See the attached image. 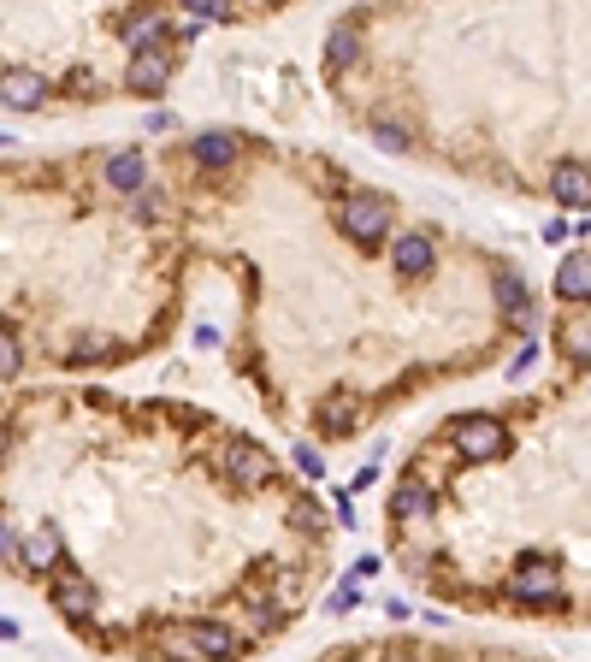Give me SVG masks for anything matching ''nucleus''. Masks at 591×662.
Returning a JSON list of instances; mask_svg holds the SVG:
<instances>
[{"instance_id":"obj_14","label":"nucleus","mask_w":591,"mask_h":662,"mask_svg":"<svg viewBox=\"0 0 591 662\" xmlns=\"http://www.w3.org/2000/svg\"><path fill=\"white\" fill-rule=\"evenodd\" d=\"M355 54H361V30H355V18H337L326 36V66L343 71V66H355Z\"/></svg>"},{"instance_id":"obj_17","label":"nucleus","mask_w":591,"mask_h":662,"mask_svg":"<svg viewBox=\"0 0 591 662\" xmlns=\"http://www.w3.org/2000/svg\"><path fill=\"white\" fill-rule=\"evenodd\" d=\"M125 42H131V54L166 48V18H160V12H148V18H131V24H125Z\"/></svg>"},{"instance_id":"obj_26","label":"nucleus","mask_w":591,"mask_h":662,"mask_svg":"<svg viewBox=\"0 0 591 662\" xmlns=\"http://www.w3.org/2000/svg\"><path fill=\"white\" fill-rule=\"evenodd\" d=\"M12 373H18V343L0 331V379H12Z\"/></svg>"},{"instance_id":"obj_22","label":"nucleus","mask_w":591,"mask_h":662,"mask_svg":"<svg viewBox=\"0 0 591 662\" xmlns=\"http://www.w3.org/2000/svg\"><path fill=\"white\" fill-rule=\"evenodd\" d=\"M160 657H166V662H207V657H201V651H196V639H190L184 627L160 639Z\"/></svg>"},{"instance_id":"obj_23","label":"nucleus","mask_w":591,"mask_h":662,"mask_svg":"<svg viewBox=\"0 0 591 662\" xmlns=\"http://www.w3.org/2000/svg\"><path fill=\"white\" fill-rule=\"evenodd\" d=\"M373 142H379V148H391V154H408V131L391 125V119H373Z\"/></svg>"},{"instance_id":"obj_30","label":"nucleus","mask_w":591,"mask_h":662,"mask_svg":"<svg viewBox=\"0 0 591 662\" xmlns=\"http://www.w3.org/2000/svg\"><path fill=\"white\" fill-rule=\"evenodd\" d=\"M385 662H426V657H420L414 645H391V651H385Z\"/></svg>"},{"instance_id":"obj_28","label":"nucleus","mask_w":591,"mask_h":662,"mask_svg":"<svg viewBox=\"0 0 591 662\" xmlns=\"http://www.w3.org/2000/svg\"><path fill=\"white\" fill-rule=\"evenodd\" d=\"M66 89H71V95H89V89H95V77H89V66H77V71H71V77H66Z\"/></svg>"},{"instance_id":"obj_18","label":"nucleus","mask_w":591,"mask_h":662,"mask_svg":"<svg viewBox=\"0 0 591 662\" xmlns=\"http://www.w3.org/2000/svg\"><path fill=\"white\" fill-rule=\"evenodd\" d=\"M491 290H497V308H503L509 320H526V314H532V302H526V284L515 278V272H497V284H491Z\"/></svg>"},{"instance_id":"obj_25","label":"nucleus","mask_w":591,"mask_h":662,"mask_svg":"<svg viewBox=\"0 0 591 662\" xmlns=\"http://www.w3.org/2000/svg\"><path fill=\"white\" fill-rule=\"evenodd\" d=\"M290 456H296V467H302V473H308V479H326V462H320V456H314V450H308V444H296V450H290Z\"/></svg>"},{"instance_id":"obj_5","label":"nucleus","mask_w":591,"mask_h":662,"mask_svg":"<svg viewBox=\"0 0 591 662\" xmlns=\"http://www.w3.org/2000/svg\"><path fill=\"white\" fill-rule=\"evenodd\" d=\"M54 609L66 615V621H95V580L89 574H77V568H66L60 580H54Z\"/></svg>"},{"instance_id":"obj_4","label":"nucleus","mask_w":591,"mask_h":662,"mask_svg":"<svg viewBox=\"0 0 591 662\" xmlns=\"http://www.w3.org/2000/svg\"><path fill=\"white\" fill-rule=\"evenodd\" d=\"M219 467H225L231 479H243V485H266V479H272V456H266L255 438H231V444L219 450Z\"/></svg>"},{"instance_id":"obj_8","label":"nucleus","mask_w":591,"mask_h":662,"mask_svg":"<svg viewBox=\"0 0 591 662\" xmlns=\"http://www.w3.org/2000/svg\"><path fill=\"white\" fill-rule=\"evenodd\" d=\"M184 633L196 639V651H201L207 662H231L237 651H243V639H237L225 621H184Z\"/></svg>"},{"instance_id":"obj_7","label":"nucleus","mask_w":591,"mask_h":662,"mask_svg":"<svg viewBox=\"0 0 591 662\" xmlns=\"http://www.w3.org/2000/svg\"><path fill=\"white\" fill-rule=\"evenodd\" d=\"M136 95H160L172 83V48H148V54H131V71H125Z\"/></svg>"},{"instance_id":"obj_19","label":"nucleus","mask_w":591,"mask_h":662,"mask_svg":"<svg viewBox=\"0 0 591 662\" xmlns=\"http://www.w3.org/2000/svg\"><path fill=\"white\" fill-rule=\"evenodd\" d=\"M284 521H290V527H302V532H326L331 527L326 509H320L314 497H290V503H284Z\"/></svg>"},{"instance_id":"obj_11","label":"nucleus","mask_w":591,"mask_h":662,"mask_svg":"<svg viewBox=\"0 0 591 662\" xmlns=\"http://www.w3.org/2000/svg\"><path fill=\"white\" fill-rule=\"evenodd\" d=\"M18 562H24L30 574H48V568L60 562V532H54V527H36L24 544H18Z\"/></svg>"},{"instance_id":"obj_16","label":"nucleus","mask_w":591,"mask_h":662,"mask_svg":"<svg viewBox=\"0 0 591 662\" xmlns=\"http://www.w3.org/2000/svg\"><path fill=\"white\" fill-rule=\"evenodd\" d=\"M426 515H432V485L408 479V485L391 497V521H426Z\"/></svg>"},{"instance_id":"obj_2","label":"nucleus","mask_w":591,"mask_h":662,"mask_svg":"<svg viewBox=\"0 0 591 662\" xmlns=\"http://www.w3.org/2000/svg\"><path fill=\"white\" fill-rule=\"evenodd\" d=\"M450 438H456V450L467 462H497L509 450V432H503L497 414H461L456 426H450Z\"/></svg>"},{"instance_id":"obj_12","label":"nucleus","mask_w":591,"mask_h":662,"mask_svg":"<svg viewBox=\"0 0 591 662\" xmlns=\"http://www.w3.org/2000/svg\"><path fill=\"white\" fill-rule=\"evenodd\" d=\"M556 296L562 302H591V255H568L556 266Z\"/></svg>"},{"instance_id":"obj_1","label":"nucleus","mask_w":591,"mask_h":662,"mask_svg":"<svg viewBox=\"0 0 591 662\" xmlns=\"http://www.w3.org/2000/svg\"><path fill=\"white\" fill-rule=\"evenodd\" d=\"M337 225H343L349 243L373 249V243H385V231H391V201L379 196V190H355V196H343V207H337Z\"/></svg>"},{"instance_id":"obj_29","label":"nucleus","mask_w":591,"mask_h":662,"mask_svg":"<svg viewBox=\"0 0 591 662\" xmlns=\"http://www.w3.org/2000/svg\"><path fill=\"white\" fill-rule=\"evenodd\" d=\"M349 603H355V580H343V586H337V592H331V609H337V615H343V609H349Z\"/></svg>"},{"instance_id":"obj_3","label":"nucleus","mask_w":591,"mask_h":662,"mask_svg":"<svg viewBox=\"0 0 591 662\" xmlns=\"http://www.w3.org/2000/svg\"><path fill=\"white\" fill-rule=\"evenodd\" d=\"M509 597H515V603H562V574H556V562L521 556L515 580H509Z\"/></svg>"},{"instance_id":"obj_13","label":"nucleus","mask_w":591,"mask_h":662,"mask_svg":"<svg viewBox=\"0 0 591 662\" xmlns=\"http://www.w3.org/2000/svg\"><path fill=\"white\" fill-rule=\"evenodd\" d=\"M391 261L402 278H420V272H432V243L420 237V231H408V237H396L391 243Z\"/></svg>"},{"instance_id":"obj_10","label":"nucleus","mask_w":591,"mask_h":662,"mask_svg":"<svg viewBox=\"0 0 591 662\" xmlns=\"http://www.w3.org/2000/svg\"><path fill=\"white\" fill-rule=\"evenodd\" d=\"M107 184H113L119 196H142V184H148V160H142V148H119V154H107Z\"/></svg>"},{"instance_id":"obj_24","label":"nucleus","mask_w":591,"mask_h":662,"mask_svg":"<svg viewBox=\"0 0 591 662\" xmlns=\"http://www.w3.org/2000/svg\"><path fill=\"white\" fill-rule=\"evenodd\" d=\"M255 627H261V633H278V627H284V603H255Z\"/></svg>"},{"instance_id":"obj_27","label":"nucleus","mask_w":591,"mask_h":662,"mask_svg":"<svg viewBox=\"0 0 591 662\" xmlns=\"http://www.w3.org/2000/svg\"><path fill=\"white\" fill-rule=\"evenodd\" d=\"M190 18H225V0H190Z\"/></svg>"},{"instance_id":"obj_20","label":"nucleus","mask_w":591,"mask_h":662,"mask_svg":"<svg viewBox=\"0 0 591 662\" xmlns=\"http://www.w3.org/2000/svg\"><path fill=\"white\" fill-rule=\"evenodd\" d=\"M355 414H361V402L355 397H326L320 402V426H326V432H349Z\"/></svg>"},{"instance_id":"obj_6","label":"nucleus","mask_w":591,"mask_h":662,"mask_svg":"<svg viewBox=\"0 0 591 662\" xmlns=\"http://www.w3.org/2000/svg\"><path fill=\"white\" fill-rule=\"evenodd\" d=\"M0 101H6V107H18V113H36V107L48 101V77H42V71H30V66L0 71Z\"/></svg>"},{"instance_id":"obj_9","label":"nucleus","mask_w":591,"mask_h":662,"mask_svg":"<svg viewBox=\"0 0 591 662\" xmlns=\"http://www.w3.org/2000/svg\"><path fill=\"white\" fill-rule=\"evenodd\" d=\"M550 196L562 201V207H591V166L562 160V166L550 172Z\"/></svg>"},{"instance_id":"obj_21","label":"nucleus","mask_w":591,"mask_h":662,"mask_svg":"<svg viewBox=\"0 0 591 662\" xmlns=\"http://www.w3.org/2000/svg\"><path fill=\"white\" fill-rule=\"evenodd\" d=\"M562 355L580 361V367H591V320H568V326H562Z\"/></svg>"},{"instance_id":"obj_15","label":"nucleus","mask_w":591,"mask_h":662,"mask_svg":"<svg viewBox=\"0 0 591 662\" xmlns=\"http://www.w3.org/2000/svg\"><path fill=\"white\" fill-rule=\"evenodd\" d=\"M237 148H243V142H237L231 131H201L196 142H190L196 166H231V160H237Z\"/></svg>"},{"instance_id":"obj_31","label":"nucleus","mask_w":591,"mask_h":662,"mask_svg":"<svg viewBox=\"0 0 591 662\" xmlns=\"http://www.w3.org/2000/svg\"><path fill=\"white\" fill-rule=\"evenodd\" d=\"M6 550H12V532H6V521H0V556H6Z\"/></svg>"}]
</instances>
